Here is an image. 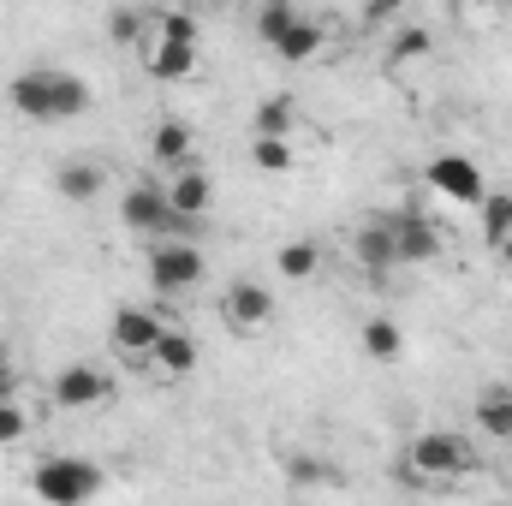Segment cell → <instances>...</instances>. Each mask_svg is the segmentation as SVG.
<instances>
[{
    "instance_id": "cell-14",
    "label": "cell",
    "mask_w": 512,
    "mask_h": 506,
    "mask_svg": "<svg viewBox=\"0 0 512 506\" xmlns=\"http://www.w3.org/2000/svg\"><path fill=\"white\" fill-rule=\"evenodd\" d=\"M352 256L370 268V274H393L399 268V251H393V233H387V215L376 221H364L358 233H352Z\"/></svg>"
},
{
    "instance_id": "cell-22",
    "label": "cell",
    "mask_w": 512,
    "mask_h": 506,
    "mask_svg": "<svg viewBox=\"0 0 512 506\" xmlns=\"http://www.w3.org/2000/svg\"><path fill=\"white\" fill-rule=\"evenodd\" d=\"M477 215H483V239L501 251L512 239V191H489V197L477 203Z\"/></svg>"
},
{
    "instance_id": "cell-30",
    "label": "cell",
    "mask_w": 512,
    "mask_h": 506,
    "mask_svg": "<svg viewBox=\"0 0 512 506\" xmlns=\"http://www.w3.org/2000/svg\"><path fill=\"white\" fill-rule=\"evenodd\" d=\"M489 506H512V501H489Z\"/></svg>"
},
{
    "instance_id": "cell-15",
    "label": "cell",
    "mask_w": 512,
    "mask_h": 506,
    "mask_svg": "<svg viewBox=\"0 0 512 506\" xmlns=\"http://www.w3.org/2000/svg\"><path fill=\"white\" fill-rule=\"evenodd\" d=\"M322 42H328V30H322V18H310V12H298V24L274 42V60H286V66H304V60H316L322 54Z\"/></svg>"
},
{
    "instance_id": "cell-3",
    "label": "cell",
    "mask_w": 512,
    "mask_h": 506,
    "mask_svg": "<svg viewBox=\"0 0 512 506\" xmlns=\"http://www.w3.org/2000/svg\"><path fill=\"white\" fill-rule=\"evenodd\" d=\"M102 489H108V471L84 453H48L30 471V495L42 506H90Z\"/></svg>"
},
{
    "instance_id": "cell-5",
    "label": "cell",
    "mask_w": 512,
    "mask_h": 506,
    "mask_svg": "<svg viewBox=\"0 0 512 506\" xmlns=\"http://www.w3.org/2000/svg\"><path fill=\"white\" fill-rule=\"evenodd\" d=\"M120 221H126V233H137V239H185L191 227L167 209V185L161 179H131L126 191H120Z\"/></svg>"
},
{
    "instance_id": "cell-7",
    "label": "cell",
    "mask_w": 512,
    "mask_h": 506,
    "mask_svg": "<svg viewBox=\"0 0 512 506\" xmlns=\"http://www.w3.org/2000/svg\"><path fill=\"white\" fill-rule=\"evenodd\" d=\"M423 179H429V191H441L447 203H465V209H477L489 197V179H483V167L471 155H435L423 167Z\"/></svg>"
},
{
    "instance_id": "cell-28",
    "label": "cell",
    "mask_w": 512,
    "mask_h": 506,
    "mask_svg": "<svg viewBox=\"0 0 512 506\" xmlns=\"http://www.w3.org/2000/svg\"><path fill=\"white\" fill-rule=\"evenodd\" d=\"M30 435V411L12 399V393H0V447H12V441H24Z\"/></svg>"
},
{
    "instance_id": "cell-8",
    "label": "cell",
    "mask_w": 512,
    "mask_h": 506,
    "mask_svg": "<svg viewBox=\"0 0 512 506\" xmlns=\"http://www.w3.org/2000/svg\"><path fill=\"white\" fill-rule=\"evenodd\" d=\"M387 233H393V251H399V268H423L441 256V233L423 209H393L387 215Z\"/></svg>"
},
{
    "instance_id": "cell-17",
    "label": "cell",
    "mask_w": 512,
    "mask_h": 506,
    "mask_svg": "<svg viewBox=\"0 0 512 506\" xmlns=\"http://www.w3.org/2000/svg\"><path fill=\"white\" fill-rule=\"evenodd\" d=\"M274 274L292 280V286L316 280V274H322V245H316V239H286V245L274 251Z\"/></svg>"
},
{
    "instance_id": "cell-16",
    "label": "cell",
    "mask_w": 512,
    "mask_h": 506,
    "mask_svg": "<svg viewBox=\"0 0 512 506\" xmlns=\"http://www.w3.org/2000/svg\"><path fill=\"white\" fill-rule=\"evenodd\" d=\"M197 358H203V352H197V340H191L185 328H167L149 364H155V370H161V376H167V381H185V376H191V370H197Z\"/></svg>"
},
{
    "instance_id": "cell-4",
    "label": "cell",
    "mask_w": 512,
    "mask_h": 506,
    "mask_svg": "<svg viewBox=\"0 0 512 506\" xmlns=\"http://www.w3.org/2000/svg\"><path fill=\"white\" fill-rule=\"evenodd\" d=\"M143 274L161 298H191L203 280H209V256L197 251L191 239H155L143 251Z\"/></svg>"
},
{
    "instance_id": "cell-10",
    "label": "cell",
    "mask_w": 512,
    "mask_h": 506,
    "mask_svg": "<svg viewBox=\"0 0 512 506\" xmlns=\"http://www.w3.org/2000/svg\"><path fill=\"white\" fill-rule=\"evenodd\" d=\"M161 185H167V209H173L185 227H197V221L215 209V173H209V167H197V161H191V167H179V173H173V179H161Z\"/></svg>"
},
{
    "instance_id": "cell-26",
    "label": "cell",
    "mask_w": 512,
    "mask_h": 506,
    "mask_svg": "<svg viewBox=\"0 0 512 506\" xmlns=\"http://www.w3.org/2000/svg\"><path fill=\"white\" fill-rule=\"evenodd\" d=\"M429 48H435V36H429L423 24H405V30H393V42H387L393 66H399V60H429Z\"/></svg>"
},
{
    "instance_id": "cell-27",
    "label": "cell",
    "mask_w": 512,
    "mask_h": 506,
    "mask_svg": "<svg viewBox=\"0 0 512 506\" xmlns=\"http://www.w3.org/2000/svg\"><path fill=\"white\" fill-rule=\"evenodd\" d=\"M108 36H114L120 48H143V42H149V12H114V18H108Z\"/></svg>"
},
{
    "instance_id": "cell-6",
    "label": "cell",
    "mask_w": 512,
    "mask_h": 506,
    "mask_svg": "<svg viewBox=\"0 0 512 506\" xmlns=\"http://www.w3.org/2000/svg\"><path fill=\"white\" fill-rule=\"evenodd\" d=\"M161 334H167V322H161L149 304H120V310H114V322H108L114 352L131 358V364H149V358H155V346H161Z\"/></svg>"
},
{
    "instance_id": "cell-2",
    "label": "cell",
    "mask_w": 512,
    "mask_h": 506,
    "mask_svg": "<svg viewBox=\"0 0 512 506\" xmlns=\"http://www.w3.org/2000/svg\"><path fill=\"white\" fill-rule=\"evenodd\" d=\"M405 471H411V483L453 489L477 471V441L465 429H417L405 447Z\"/></svg>"
},
{
    "instance_id": "cell-11",
    "label": "cell",
    "mask_w": 512,
    "mask_h": 506,
    "mask_svg": "<svg viewBox=\"0 0 512 506\" xmlns=\"http://www.w3.org/2000/svg\"><path fill=\"white\" fill-rule=\"evenodd\" d=\"M48 393H54L60 411H90V405H102V399L114 393V381L102 376L96 364H66V370H54Z\"/></svg>"
},
{
    "instance_id": "cell-20",
    "label": "cell",
    "mask_w": 512,
    "mask_h": 506,
    "mask_svg": "<svg viewBox=\"0 0 512 506\" xmlns=\"http://www.w3.org/2000/svg\"><path fill=\"white\" fill-rule=\"evenodd\" d=\"M358 340H364V352H370L376 364H399V358H405V334H399L393 316H370Z\"/></svg>"
},
{
    "instance_id": "cell-29",
    "label": "cell",
    "mask_w": 512,
    "mask_h": 506,
    "mask_svg": "<svg viewBox=\"0 0 512 506\" xmlns=\"http://www.w3.org/2000/svg\"><path fill=\"white\" fill-rule=\"evenodd\" d=\"M501 262H507V268H512V239H507V245H501Z\"/></svg>"
},
{
    "instance_id": "cell-23",
    "label": "cell",
    "mask_w": 512,
    "mask_h": 506,
    "mask_svg": "<svg viewBox=\"0 0 512 506\" xmlns=\"http://www.w3.org/2000/svg\"><path fill=\"white\" fill-rule=\"evenodd\" d=\"M256 173H292L298 167V143L292 137H251Z\"/></svg>"
},
{
    "instance_id": "cell-19",
    "label": "cell",
    "mask_w": 512,
    "mask_h": 506,
    "mask_svg": "<svg viewBox=\"0 0 512 506\" xmlns=\"http://www.w3.org/2000/svg\"><path fill=\"white\" fill-rule=\"evenodd\" d=\"M149 155H155V167H191V126L185 120H161V126L149 131Z\"/></svg>"
},
{
    "instance_id": "cell-12",
    "label": "cell",
    "mask_w": 512,
    "mask_h": 506,
    "mask_svg": "<svg viewBox=\"0 0 512 506\" xmlns=\"http://www.w3.org/2000/svg\"><path fill=\"white\" fill-rule=\"evenodd\" d=\"M137 60H143V72L155 78V84H185L191 72H197V48L191 42H143L137 48Z\"/></svg>"
},
{
    "instance_id": "cell-1",
    "label": "cell",
    "mask_w": 512,
    "mask_h": 506,
    "mask_svg": "<svg viewBox=\"0 0 512 506\" xmlns=\"http://www.w3.org/2000/svg\"><path fill=\"white\" fill-rule=\"evenodd\" d=\"M6 102H12V114H24V120H36V126H54V120H78L96 96H90V78L36 66V72H18V78L6 84Z\"/></svg>"
},
{
    "instance_id": "cell-18",
    "label": "cell",
    "mask_w": 512,
    "mask_h": 506,
    "mask_svg": "<svg viewBox=\"0 0 512 506\" xmlns=\"http://www.w3.org/2000/svg\"><path fill=\"white\" fill-rule=\"evenodd\" d=\"M54 185H60L66 203H96V197L108 191V173H102L96 161H66V167L54 173Z\"/></svg>"
},
{
    "instance_id": "cell-9",
    "label": "cell",
    "mask_w": 512,
    "mask_h": 506,
    "mask_svg": "<svg viewBox=\"0 0 512 506\" xmlns=\"http://www.w3.org/2000/svg\"><path fill=\"white\" fill-rule=\"evenodd\" d=\"M221 322L233 334H262L274 322V286H256V280H233L221 292Z\"/></svg>"
},
{
    "instance_id": "cell-24",
    "label": "cell",
    "mask_w": 512,
    "mask_h": 506,
    "mask_svg": "<svg viewBox=\"0 0 512 506\" xmlns=\"http://www.w3.org/2000/svg\"><path fill=\"white\" fill-rule=\"evenodd\" d=\"M298 12H304V6H292V0H268V6H256V42L274 48V42L298 24Z\"/></svg>"
},
{
    "instance_id": "cell-21",
    "label": "cell",
    "mask_w": 512,
    "mask_h": 506,
    "mask_svg": "<svg viewBox=\"0 0 512 506\" xmlns=\"http://www.w3.org/2000/svg\"><path fill=\"white\" fill-rule=\"evenodd\" d=\"M292 126H298V102L280 90V96H268V102L256 108V131L251 137H292Z\"/></svg>"
},
{
    "instance_id": "cell-25",
    "label": "cell",
    "mask_w": 512,
    "mask_h": 506,
    "mask_svg": "<svg viewBox=\"0 0 512 506\" xmlns=\"http://www.w3.org/2000/svg\"><path fill=\"white\" fill-rule=\"evenodd\" d=\"M149 36H155V42H191V48H197V18H191V12H179V6L149 12Z\"/></svg>"
},
{
    "instance_id": "cell-13",
    "label": "cell",
    "mask_w": 512,
    "mask_h": 506,
    "mask_svg": "<svg viewBox=\"0 0 512 506\" xmlns=\"http://www.w3.org/2000/svg\"><path fill=\"white\" fill-rule=\"evenodd\" d=\"M471 423H477V435L512 447V387H495V381H489V387L471 399Z\"/></svg>"
}]
</instances>
